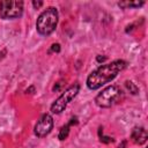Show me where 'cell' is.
Returning a JSON list of instances; mask_svg holds the SVG:
<instances>
[{"label": "cell", "instance_id": "obj_1", "mask_svg": "<svg viewBox=\"0 0 148 148\" xmlns=\"http://www.w3.org/2000/svg\"><path fill=\"white\" fill-rule=\"evenodd\" d=\"M127 62L121 59H117L111 62L101 65L98 68L92 71L87 77V87L90 90L99 89L105 83L112 81L121 71H124Z\"/></svg>", "mask_w": 148, "mask_h": 148}, {"label": "cell", "instance_id": "obj_7", "mask_svg": "<svg viewBox=\"0 0 148 148\" xmlns=\"http://www.w3.org/2000/svg\"><path fill=\"white\" fill-rule=\"evenodd\" d=\"M131 139L136 145H143L148 139L147 131L143 127H134L131 133Z\"/></svg>", "mask_w": 148, "mask_h": 148}, {"label": "cell", "instance_id": "obj_10", "mask_svg": "<svg viewBox=\"0 0 148 148\" xmlns=\"http://www.w3.org/2000/svg\"><path fill=\"white\" fill-rule=\"evenodd\" d=\"M125 87L127 88V90H128L132 95H136V94L139 92V88H138V86H136L134 82L130 81V80H127V81L125 82Z\"/></svg>", "mask_w": 148, "mask_h": 148}, {"label": "cell", "instance_id": "obj_14", "mask_svg": "<svg viewBox=\"0 0 148 148\" xmlns=\"http://www.w3.org/2000/svg\"><path fill=\"white\" fill-rule=\"evenodd\" d=\"M125 147H126V140H123L121 143L118 146V148H125Z\"/></svg>", "mask_w": 148, "mask_h": 148}, {"label": "cell", "instance_id": "obj_2", "mask_svg": "<svg viewBox=\"0 0 148 148\" xmlns=\"http://www.w3.org/2000/svg\"><path fill=\"white\" fill-rule=\"evenodd\" d=\"M58 21H59V14L57 8L47 7L45 10H43L39 14L37 18L36 30L42 36H49L56 30L58 25Z\"/></svg>", "mask_w": 148, "mask_h": 148}, {"label": "cell", "instance_id": "obj_15", "mask_svg": "<svg viewBox=\"0 0 148 148\" xmlns=\"http://www.w3.org/2000/svg\"><path fill=\"white\" fill-rule=\"evenodd\" d=\"M105 59H106V57H97V61H99V62L101 61H104Z\"/></svg>", "mask_w": 148, "mask_h": 148}, {"label": "cell", "instance_id": "obj_4", "mask_svg": "<svg viewBox=\"0 0 148 148\" xmlns=\"http://www.w3.org/2000/svg\"><path fill=\"white\" fill-rule=\"evenodd\" d=\"M80 90V84L79 83H74L72 86H69L51 105V112L52 113H56V114H59L61 113L66 108L67 105L76 97L77 92Z\"/></svg>", "mask_w": 148, "mask_h": 148}, {"label": "cell", "instance_id": "obj_8", "mask_svg": "<svg viewBox=\"0 0 148 148\" xmlns=\"http://www.w3.org/2000/svg\"><path fill=\"white\" fill-rule=\"evenodd\" d=\"M73 124H77V118H76V117H73L66 125H64V126L60 128L59 134H58L59 140L62 141V140L67 139V136H68V134H69V127H71V125H73Z\"/></svg>", "mask_w": 148, "mask_h": 148}, {"label": "cell", "instance_id": "obj_12", "mask_svg": "<svg viewBox=\"0 0 148 148\" xmlns=\"http://www.w3.org/2000/svg\"><path fill=\"white\" fill-rule=\"evenodd\" d=\"M51 52H60V44H58V43H54V44H52L51 45V49H50V51H49V53H51Z\"/></svg>", "mask_w": 148, "mask_h": 148}, {"label": "cell", "instance_id": "obj_9", "mask_svg": "<svg viewBox=\"0 0 148 148\" xmlns=\"http://www.w3.org/2000/svg\"><path fill=\"white\" fill-rule=\"evenodd\" d=\"M145 5V1H119L118 6L123 9H127V8H138Z\"/></svg>", "mask_w": 148, "mask_h": 148}, {"label": "cell", "instance_id": "obj_11", "mask_svg": "<svg viewBox=\"0 0 148 148\" xmlns=\"http://www.w3.org/2000/svg\"><path fill=\"white\" fill-rule=\"evenodd\" d=\"M98 136H99L101 142H103V143H110V142H112V141H113V139H112V138L106 136V135H103V128H102V127H99V128H98Z\"/></svg>", "mask_w": 148, "mask_h": 148}, {"label": "cell", "instance_id": "obj_13", "mask_svg": "<svg viewBox=\"0 0 148 148\" xmlns=\"http://www.w3.org/2000/svg\"><path fill=\"white\" fill-rule=\"evenodd\" d=\"M32 6L35 9H38L40 6H43V1H32Z\"/></svg>", "mask_w": 148, "mask_h": 148}, {"label": "cell", "instance_id": "obj_3", "mask_svg": "<svg viewBox=\"0 0 148 148\" xmlns=\"http://www.w3.org/2000/svg\"><path fill=\"white\" fill-rule=\"evenodd\" d=\"M123 96V91L118 86H109L104 88L96 97H95V104L98 108L108 109L114 105Z\"/></svg>", "mask_w": 148, "mask_h": 148}, {"label": "cell", "instance_id": "obj_6", "mask_svg": "<svg viewBox=\"0 0 148 148\" xmlns=\"http://www.w3.org/2000/svg\"><path fill=\"white\" fill-rule=\"evenodd\" d=\"M53 128V118L50 113H44L34 127V133L37 138H44L51 133Z\"/></svg>", "mask_w": 148, "mask_h": 148}, {"label": "cell", "instance_id": "obj_5", "mask_svg": "<svg viewBox=\"0 0 148 148\" xmlns=\"http://www.w3.org/2000/svg\"><path fill=\"white\" fill-rule=\"evenodd\" d=\"M23 1L21 0H3L0 1V16L5 20L17 18L23 14Z\"/></svg>", "mask_w": 148, "mask_h": 148}]
</instances>
